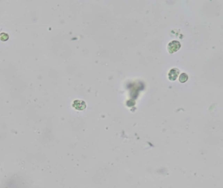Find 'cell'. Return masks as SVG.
Instances as JSON below:
<instances>
[{
  "instance_id": "cell-3",
  "label": "cell",
  "mask_w": 223,
  "mask_h": 188,
  "mask_svg": "<svg viewBox=\"0 0 223 188\" xmlns=\"http://www.w3.org/2000/svg\"><path fill=\"white\" fill-rule=\"evenodd\" d=\"M73 107L77 110H82L86 108V103L83 101L77 100L74 101Z\"/></svg>"
},
{
  "instance_id": "cell-2",
  "label": "cell",
  "mask_w": 223,
  "mask_h": 188,
  "mask_svg": "<svg viewBox=\"0 0 223 188\" xmlns=\"http://www.w3.org/2000/svg\"><path fill=\"white\" fill-rule=\"evenodd\" d=\"M179 71L176 68L172 69L171 70L169 71V74H168V78L169 80H171V81H174V80H176L177 79L178 76H179Z\"/></svg>"
},
{
  "instance_id": "cell-4",
  "label": "cell",
  "mask_w": 223,
  "mask_h": 188,
  "mask_svg": "<svg viewBox=\"0 0 223 188\" xmlns=\"http://www.w3.org/2000/svg\"><path fill=\"white\" fill-rule=\"evenodd\" d=\"M188 78H189L188 75H187L186 73H183L181 74L179 76V82L181 83H185L187 81V80H188Z\"/></svg>"
},
{
  "instance_id": "cell-1",
  "label": "cell",
  "mask_w": 223,
  "mask_h": 188,
  "mask_svg": "<svg viewBox=\"0 0 223 188\" xmlns=\"http://www.w3.org/2000/svg\"><path fill=\"white\" fill-rule=\"evenodd\" d=\"M181 44L179 41H173L171 43H169L168 46V52L170 54H173L174 52H176L180 49Z\"/></svg>"
}]
</instances>
